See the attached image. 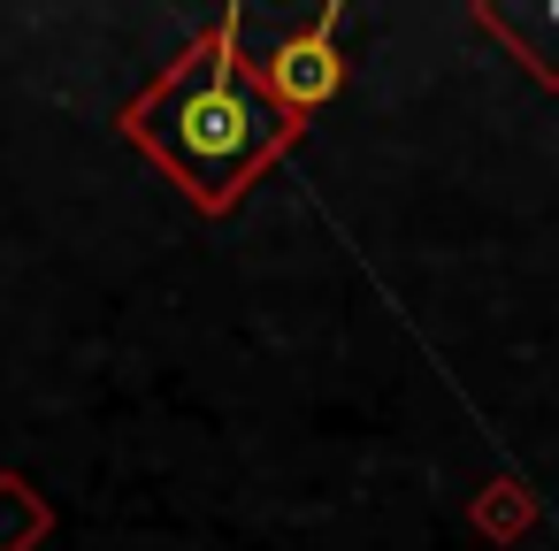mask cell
I'll use <instances>...</instances> for the list:
<instances>
[{"instance_id": "obj_2", "label": "cell", "mask_w": 559, "mask_h": 551, "mask_svg": "<svg viewBox=\"0 0 559 551\" xmlns=\"http://www.w3.org/2000/svg\"><path fill=\"white\" fill-rule=\"evenodd\" d=\"M261 85L276 93V108H284L292 123H307L314 108H330L337 85H345V62H337V9H322L307 32H292V39L261 62Z\"/></svg>"}, {"instance_id": "obj_1", "label": "cell", "mask_w": 559, "mask_h": 551, "mask_svg": "<svg viewBox=\"0 0 559 551\" xmlns=\"http://www.w3.org/2000/svg\"><path fill=\"white\" fill-rule=\"evenodd\" d=\"M253 146H261V116L246 108V93H238V62H230V32L215 39V70H207V85H192L177 108H169V161L177 169H192L200 184H207V200H215V184L238 169V161H253Z\"/></svg>"}]
</instances>
